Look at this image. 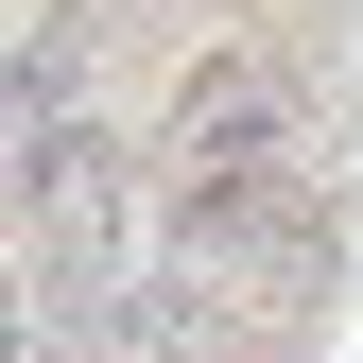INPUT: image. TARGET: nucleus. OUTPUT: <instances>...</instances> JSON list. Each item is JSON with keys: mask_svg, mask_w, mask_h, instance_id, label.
<instances>
[{"mask_svg": "<svg viewBox=\"0 0 363 363\" xmlns=\"http://www.w3.org/2000/svg\"><path fill=\"white\" fill-rule=\"evenodd\" d=\"M52 329H69V311L35 294V259H0V363H52Z\"/></svg>", "mask_w": 363, "mask_h": 363, "instance_id": "7ed1b4c3", "label": "nucleus"}, {"mask_svg": "<svg viewBox=\"0 0 363 363\" xmlns=\"http://www.w3.org/2000/svg\"><path fill=\"white\" fill-rule=\"evenodd\" d=\"M35 156V86H18V52H0V173Z\"/></svg>", "mask_w": 363, "mask_h": 363, "instance_id": "20e7f679", "label": "nucleus"}, {"mask_svg": "<svg viewBox=\"0 0 363 363\" xmlns=\"http://www.w3.org/2000/svg\"><path fill=\"white\" fill-rule=\"evenodd\" d=\"M18 225H35V294L52 311H86V294H121L139 277V156L104 139V121H52V139L18 156Z\"/></svg>", "mask_w": 363, "mask_h": 363, "instance_id": "f257e3e1", "label": "nucleus"}, {"mask_svg": "<svg viewBox=\"0 0 363 363\" xmlns=\"http://www.w3.org/2000/svg\"><path fill=\"white\" fill-rule=\"evenodd\" d=\"M191 329H208L191 277H121V294H86L52 329V363H191Z\"/></svg>", "mask_w": 363, "mask_h": 363, "instance_id": "f03ea898", "label": "nucleus"}]
</instances>
